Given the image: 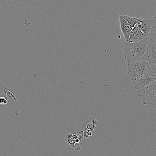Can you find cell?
Returning <instances> with one entry per match:
<instances>
[{"label": "cell", "instance_id": "obj_1", "mask_svg": "<svg viewBox=\"0 0 156 156\" xmlns=\"http://www.w3.org/2000/svg\"><path fill=\"white\" fill-rule=\"evenodd\" d=\"M123 50L125 59L127 63L147 59L149 52L148 44L145 39L136 43L125 42Z\"/></svg>", "mask_w": 156, "mask_h": 156}, {"label": "cell", "instance_id": "obj_2", "mask_svg": "<svg viewBox=\"0 0 156 156\" xmlns=\"http://www.w3.org/2000/svg\"><path fill=\"white\" fill-rule=\"evenodd\" d=\"M151 72L150 64L147 59L127 63V73L132 81L139 80Z\"/></svg>", "mask_w": 156, "mask_h": 156}, {"label": "cell", "instance_id": "obj_3", "mask_svg": "<svg viewBox=\"0 0 156 156\" xmlns=\"http://www.w3.org/2000/svg\"><path fill=\"white\" fill-rule=\"evenodd\" d=\"M144 105L156 106V81L152 83L144 89L138 92Z\"/></svg>", "mask_w": 156, "mask_h": 156}, {"label": "cell", "instance_id": "obj_4", "mask_svg": "<svg viewBox=\"0 0 156 156\" xmlns=\"http://www.w3.org/2000/svg\"><path fill=\"white\" fill-rule=\"evenodd\" d=\"M156 81V72H151L139 80L132 81V82L133 83L135 88L139 92Z\"/></svg>", "mask_w": 156, "mask_h": 156}, {"label": "cell", "instance_id": "obj_5", "mask_svg": "<svg viewBox=\"0 0 156 156\" xmlns=\"http://www.w3.org/2000/svg\"><path fill=\"white\" fill-rule=\"evenodd\" d=\"M156 16L151 18L140 19V23L136 26L138 27L141 32L147 36L150 34L154 24L156 23Z\"/></svg>", "mask_w": 156, "mask_h": 156}, {"label": "cell", "instance_id": "obj_6", "mask_svg": "<svg viewBox=\"0 0 156 156\" xmlns=\"http://www.w3.org/2000/svg\"><path fill=\"white\" fill-rule=\"evenodd\" d=\"M120 27L121 30L124 37L125 42L129 43L130 42V37L132 33V29L130 25L127 23V21L123 17L122 15L120 16Z\"/></svg>", "mask_w": 156, "mask_h": 156}, {"label": "cell", "instance_id": "obj_7", "mask_svg": "<svg viewBox=\"0 0 156 156\" xmlns=\"http://www.w3.org/2000/svg\"><path fill=\"white\" fill-rule=\"evenodd\" d=\"M147 37V36L141 32L138 27H135L132 29V33L130 35L129 43L140 42L144 40Z\"/></svg>", "mask_w": 156, "mask_h": 156}, {"label": "cell", "instance_id": "obj_8", "mask_svg": "<svg viewBox=\"0 0 156 156\" xmlns=\"http://www.w3.org/2000/svg\"><path fill=\"white\" fill-rule=\"evenodd\" d=\"M122 16L127 21V23L130 25L132 29L135 27L136 26L140 23L141 18L132 17L128 16L125 15H123Z\"/></svg>", "mask_w": 156, "mask_h": 156}, {"label": "cell", "instance_id": "obj_9", "mask_svg": "<svg viewBox=\"0 0 156 156\" xmlns=\"http://www.w3.org/2000/svg\"><path fill=\"white\" fill-rule=\"evenodd\" d=\"M8 3L20 7H24L29 4V0H6Z\"/></svg>", "mask_w": 156, "mask_h": 156}, {"label": "cell", "instance_id": "obj_10", "mask_svg": "<svg viewBox=\"0 0 156 156\" xmlns=\"http://www.w3.org/2000/svg\"><path fill=\"white\" fill-rule=\"evenodd\" d=\"M29 4L33 5H41L43 3V0H29Z\"/></svg>", "mask_w": 156, "mask_h": 156}, {"label": "cell", "instance_id": "obj_11", "mask_svg": "<svg viewBox=\"0 0 156 156\" xmlns=\"http://www.w3.org/2000/svg\"><path fill=\"white\" fill-rule=\"evenodd\" d=\"M8 103V101L6 98L5 97H0V105H6Z\"/></svg>", "mask_w": 156, "mask_h": 156}]
</instances>
